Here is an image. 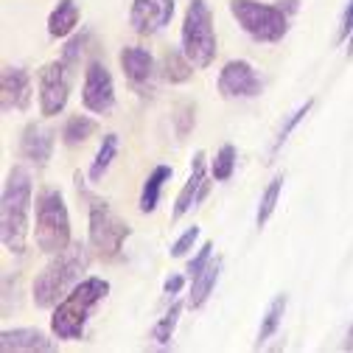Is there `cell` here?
Wrapping results in <instances>:
<instances>
[{
  "mask_svg": "<svg viewBox=\"0 0 353 353\" xmlns=\"http://www.w3.org/2000/svg\"><path fill=\"white\" fill-rule=\"evenodd\" d=\"M90 267V250L84 244H70L68 250L57 252L42 272L34 278L31 300L42 312H54V305L68 297V292L81 281V275Z\"/></svg>",
  "mask_w": 353,
  "mask_h": 353,
  "instance_id": "6da1fadb",
  "label": "cell"
},
{
  "mask_svg": "<svg viewBox=\"0 0 353 353\" xmlns=\"http://www.w3.org/2000/svg\"><path fill=\"white\" fill-rule=\"evenodd\" d=\"M110 283L104 278H81L65 300H59L51 312V334L65 342H79L84 336V328L90 323L93 312L107 300Z\"/></svg>",
  "mask_w": 353,
  "mask_h": 353,
  "instance_id": "7a4b0ae2",
  "label": "cell"
},
{
  "mask_svg": "<svg viewBox=\"0 0 353 353\" xmlns=\"http://www.w3.org/2000/svg\"><path fill=\"white\" fill-rule=\"evenodd\" d=\"M34 185L31 174L26 165H14L3 183V196H0V239L3 247L14 255L26 252V239H28V213H31V199Z\"/></svg>",
  "mask_w": 353,
  "mask_h": 353,
  "instance_id": "3957f363",
  "label": "cell"
},
{
  "mask_svg": "<svg viewBox=\"0 0 353 353\" xmlns=\"http://www.w3.org/2000/svg\"><path fill=\"white\" fill-rule=\"evenodd\" d=\"M233 20L241 31L255 42H281L289 31L292 14L300 9V0H278V3H261V0H230L228 3Z\"/></svg>",
  "mask_w": 353,
  "mask_h": 353,
  "instance_id": "277c9868",
  "label": "cell"
},
{
  "mask_svg": "<svg viewBox=\"0 0 353 353\" xmlns=\"http://www.w3.org/2000/svg\"><path fill=\"white\" fill-rule=\"evenodd\" d=\"M34 213H37L34 239H37V247L42 252L57 255V252H62V250H68L73 244L70 241V213H68L62 191L42 188L37 194Z\"/></svg>",
  "mask_w": 353,
  "mask_h": 353,
  "instance_id": "5b68a950",
  "label": "cell"
},
{
  "mask_svg": "<svg viewBox=\"0 0 353 353\" xmlns=\"http://www.w3.org/2000/svg\"><path fill=\"white\" fill-rule=\"evenodd\" d=\"M180 48L185 57L194 62L196 70H205L216 59V28H213V14L208 0H191L185 17H183V31H180Z\"/></svg>",
  "mask_w": 353,
  "mask_h": 353,
  "instance_id": "8992f818",
  "label": "cell"
},
{
  "mask_svg": "<svg viewBox=\"0 0 353 353\" xmlns=\"http://www.w3.org/2000/svg\"><path fill=\"white\" fill-rule=\"evenodd\" d=\"M87 236H90V247L104 258V261H115L121 258L123 241L129 239L132 228L123 222V219L101 199L90 202V222H87Z\"/></svg>",
  "mask_w": 353,
  "mask_h": 353,
  "instance_id": "52a82bcc",
  "label": "cell"
},
{
  "mask_svg": "<svg viewBox=\"0 0 353 353\" xmlns=\"http://www.w3.org/2000/svg\"><path fill=\"white\" fill-rule=\"evenodd\" d=\"M73 65H68L62 57L48 62L39 70V110L46 118L59 115L68 107L70 84H73Z\"/></svg>",
  "mask_w": 353,
  "mask_h": 353,
  "instance_id": "ba28073f",
  "label": "cell"
},
{
  "mask_svg": "<svg viewBox=\"0 0 353 353\" xmlns=\"http://www.w3.org/2000/svg\"><path fill=\"white\" fill-rule=\"evenodd\" d=\"M81 104L93 115H110L115 110V81L101 59H93L84 70Z\"/></svg>",
  "mask_w": 353,
  "mask_h": 353,
  "instance_id": "9c48e42d",
  "label": "cell"
},
{
  "mask_svg": "<svg viewBox=\"0 0 353 353\" xmlns=\"http://www.w3.org/2000/svg\"><path fill=\"white\" fill-rule=\"evenodd\" d=\"M216 87H219V96L222 99L236 101V99H258L263 90V81L247 59H230L219 70Z\"/></svg>",
  "mask_w": 353,
  "mask_h": 353,
  "instance_id": "30bf717a",
  "label": "cell"
},
{
  "mask_svg": "<svg viewBox=\"0 0 353 353\" xmlns=\"http://www.w3.org/2000/svg\"><path fill=\"white\" fill-rule=\"evenodd\" d=\"M118 59H121L123 79L129 81L132 90L141 93V96H152L154 76H157V65H154L152 51H146L141 46H126V48H121Z\"/></svg>",
  "mask_w": 353,
  "mask_h": 353,
  "instance_id": "8fae6325",
  "label": "cell"
},
{
  "mask_svg": "<svg viewBox=\"0 0 353 353\" xmlns=\"http://www.w3.org/2000/svg\"><path fill=\"white\" fill-rule=\"evenodd\" d=\"M174 17V0H132L129 26L141 37L160 34Z\"/></svg>",
  "mask_w": 353,
  "mask_h": 353,
  "instance_id": "7c38bea8",
  "label": "cell"
},
{
  "mask_svg": "<svg viewBox=\"0 0 353 353\" xmlns=\"http://www.w3.org/2000/svg\"><path fill=\"white\" fill-rule=\"evenodd\" d=\"M31 73L17 65H6L0 73V101H3V112H26L31 107Z\"/></svg>",
  "mask_w": 353,
  "mask_h": 353,
  "instance_id": "4fadbf2b",
  "label": "cell"
},
{
  "mask_svg": "<svg viewBox=\"0 0 353 353\" xmlns=\"http://www.w3.org/2000/svg\"><path fill=\"white\" fill-rule=\"evenodd\" d=\"M210 191V183L205 176V152H196L194 160H191V176L185 180L183 191L176 194V202H174V210H171V219H183L191 208H196Z\"/></svg>",
  "mask_w": 353,
  "mask_h": 353,
  "instance_id": "5bb4252c",
  "label": "cell"
},
{
  "mask_svg": "<svg viewBox=\"0 0 353 353\" xmlns=\"http://www.w3.org/2000/svg\"><path fill=\"white\" fill-rule=\"evenodd\" d=\"M54 129L42 126V123H28L23 129V138H20V154L23 160L34 163V165H46L54 154Z\"/></svg>",
  "mask_w": 353,
  "mask_h": 353,
  "instance_id": "9a60e30c",
  "label": "cell"
},
{
  "mask_svg": "<svg viewBox=\"0 0 353 353\" xmlns=\"http://www.w3.org/2000/svg\"><path fill=\"white\" fill-rule=\"evenodd\" d=\"M0 350L12 353V350H26V353H37V350H54V342L42 334L39 328H6L0 334Z\"/></svg>",
  "mask_w": 353,
  "mask_h": 353,
  "instance_id": "2e32d148",
  "label": "cell"
},
{
  "mask_svg": "<svg viewBox=\"0 0 353 353\" xmlns=\"http://www.w3.org/2000/svg\"><path fill=\"white\" fill-rule=\"evenodd\" d=\"M79 17H81V12H79L76 0H59V3L54 6V12L48 14V34L54 39L70 37L79 26Z\"/></svg>",
  "mask_w": 353,
  "mask_h": 353,
  "instance_id": "e0dca14e",
  "label": "cell"
},
{
  "mask_svg": "<svg viewBox=\"0 0 353 353\" xmlns=\"http://www.w3.org/2000/svg\"><path fill=\"white\" fill-rule=\"evenodd\" d=\"M160 76L168 81V84H185L191 76H194V62L185 57L183 48H171L163 54L160 59Z\"/></svg>",
  "mask_w": 353,
  "mask_h": 353,
  "instance_id": "ac0fdd59",
  "label": "cell"
},
{
  "mask_svg": "<svg viewBox=\"0 0 353 353\" xmlns=\"http://www.w3.org/2000/svg\"><path fill=\"white\" fill-rule=\"evenodd\" d=\"M171 174L174 168L171 165H154L152 174L146 176V183H143V191H141V213H154L157 205H160V194H163V185L171 180Z\"/></svg>",
  "mask_w": 353,
  "mask_h": 353,
  "instance_id": "d6986e66",
  "label": "cell"
},
{
  "mask_svg": "<svg viewBox=\"0 0 353 353\" xmlns=\"http://www.w3.org/2000/svg\"><path fill=\"white\" fill-rule=\"evenodd\" d=\"M219 272H222V258H213L208 267L194 278L191 283V294H188V308H202L219 281Z\"/></svg>",
  "mask_w": 353,
  "mask_h": 353,
  "instance_id": "ffe728a7",
  "label": "cell"
},
{
  "mask_svg": "<svg viewBox=\"0 0 353 353\" xmlns=\"http://www.w3.org/2000/svg\"><path fill=\"white\" fill-rule=\"evenodd\" d=\"M96 132H99V121L96 118H90V115H70L65 121V126H62V143L68 149H76L87 138H93Z\"/></svg>",
  "mask_w": 353,
  "mask_h": 353,
  "instance_id": "44dd1931",
  "label": "cell"
},
{
  "mask_svg": "<svg viewBox=\"0 0 353 353\" xmlns=\"http://www.w3.org/2000/svg\"><path fill=\"white\" fill-rule=\"evenodd\" d=\"M286 303H289V297H286V294H275V300L270 303L267 314H263V320H261L255 347L267 345V342H270V339L278 334V328H281V323H283V314H286Z\"/></svg>",
  "mask_w": 353,
  "mask_h": 353,
  "instance_id": "7402d4cb",
  "label": "cell"
},
{
  "mask_svg": "<svg viewBox=\"0 0 353 353\" xmlns=\"http://www.w3.org/2000/svg\"><path fill=\"white\" fill-rule=\"evenodd\" d=\"M283 183H286V176L283 174H275L272 183L263 188L261 202H258V213H255V228H263L272 219V213L278 208V199H281V191H283Z\"/></svg>",
  "mask_w": 353,
  "mask_h": 353,
  "instance_id": "603a6c76",
  "label": "cell"
},
{
  "mask_svg": "<svg viewBox=\"0 0 353 353\" xmlns=\"http://www.w3.org/2000/svg\"><path fill=\"white\" fill-rule=\"evenodd\" d=\"M115 154H118V135H115V132H110V135H104V141H101V146H99V152L93 157V165H90V180L93 183L104 180V174L110 171Z\"/></svg>",
  "mask_w": 353,
  "mask_h": 353,
  "instance_id": "cb8c5ba5",
  "label": "cell"
},
{
  "mask_svg": "<svg viewBox=\"0 0 353 353\" xmlns=\"http://www.w3.org/2000/svg\"><path fill=\"white\" fill-rule=\"evenodd\" d=\"M312 107H314V99H308L305 104H300V107H297V110H294V112H292V115L283 121V126L278 129V138H275V143H272V149H270V157H275V154H278V152L286 146V141L292 138V132L300 126V121H305V115L312 112Z\"/></svg>",
  "mask_w": 353,
  "mask_h": 353,
  "instance_id": "d4e9b609",
  "label": "cell"
},
{
  "mask_svg": "<svg viewBox=\"0 0 353 353\" xmlns=\"http://www.w3.org/2000/svg\"><path fill=\"white\" fill-rule=\"evenodd\" d=\"M180 314H183V303L174 300L171 308H168V312H165V314L154 323V328H152V339H154L157 345H168V342H171V336H174V331H176V323H180Z\"/></svg>",
  "mask_w": 353,
  "mask_h": 353,
  "instance_id": "484cf974",
  "label": "cell"
},
{
  "mask_svg": "<svg viewBox=\"0 0 353 353\" xmlns=\"http://www.w3.org/2000/svg\"><path fill=\"white\" fill-rule=\"evenodd\" d=\"M236 146L233 143H225L222 149L216 152V157L210 160V174H213V180L216 183H228L233 171H236Z\"/></svg>",
  "mask_w": 353,
  "mask_h": 353,
  "instance_id": "4316f807",
  "label": "cell"
},
{
  "mask_svg": "<svg viewBox=\"0 0 353 353\" xmlns=\"http://www.w3.org/2000/svg\"><path fill=\"white\" fill-rule=\"evenodd\" d=\"M87 39H90V31H81V34H73L70 39H68V46H65V51H62V59L68 62V65H79V59H81V54H84V48H87Z\"/></svg>",
  "mask_w": 353,
  "mask_h": 353,
  "instance_id": "83f0119b",
  "label": "cell"
},
{
  "mask_svg": "<svg viewBox=\"0 0 353 353\" xmlns=\"http://www.w3.org/2000/svg\"><path fill=\"white\" fill-rule=\"evenodd\" d=\"M196 239H199V228L194 225V228H188V230H185L180 239H176V241L171 244V250H168V252H171V258H185V255L194 250Z\"/></svg>",
  "mask_w": 353,
  "mask_h": 353,
  "instance_id": "f1b7e54d",
  "label": "cell"
},
{
  "mask_svg": "<svg viewBox=\"0 0 353 353\" xmlns=\"http://www.w3.org/2000/svg\"><path fill=\"white\" fill-rule=\"evenodd\" d=\"M210 261H213V241H205V244L199 247V252H196V255L188 261V270H185V272L191 275V281H194V278H196V275H199V272L208 267Z\"/></svg>",
  "mask_w": 353,
  "mask_h": 353,
  "instance_id": "f546056e",
  "label": "cell"
},
{
  "mask_svg": "<svg viewBox=\"0 0 353 353\" xmlns=\"http://www.w3.org/2000/svg\"><path fill=\"white\" fill-rule=\"evenodd\" d=\"M353 34V0H347V6L339 17V28H336V37H334V46H342V42H347Z\"/></svg>",
  "mask_w": 353,
  "mask_h": 353,
  "instance_id": "4dcf8cb0",
  "label": "cell"
},
{
  "mask_svg": "<svg viewBox=\"0 0 353 353\" xmlns=\"http://www.w3.org/2000/svg\"><path fill=\"white\" fill-rule=\"evenodd\" d=\"M176 121H180V129H176V135L185 138L188 129L194 126V107H191V104H180V107H176Z\"/></svg>",
  "mask_w": 353,
  "mask_h": 353,
  "instance_id": "1f68e13d",
  "label": "cell"
},
{
  "mask_svg": "<svg viewBox=\"0 0 353 353\" xmlns=\"http://www.w3.org/2000/svg\"><path fill=\"white\" fill-rule=\"evenodd\" d=\"M183 286H185V278H183V275H168L165 283H163V292L171 297V294H180Z\"/></svg>",
  "mask_w": 353,
  "mask_h": 353,
  "instance_id": "d6a6232c",
  "label": "cell"
},
{
  "mask_svg": "<svg viewBox=\"0 0 353 353\" xmlns=\"http://www.w3.org/2000/svg\"><path fill=\"white\" fill-rule=\"evenodd\" d=\"M345 350H353V323H350V328H347V336H345V345H342Z\"/></svg>",
  "mask_w": 353,
  "mask_h": 353,
  "instance_id": "836d02e7",
  "label": "cell"
}]
</instances>
